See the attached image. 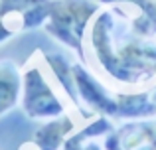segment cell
I'll use <instances>...</instances> for the list:
<instances>
[{
    "mask_svg": "<svg viewBox=\"0 0 156 150\" xmlns=\"http://www.w3.org/2000/svg\"><path fill=\"white\" fill-rule=\"evenodd\" d=\"M18 99V71L10 61H0V115L14 107Z\"/></svg>",
    "mask_w": 156,
    "mask_h": 150,
    "instance_id": "1",
    "label": "cell"
}]
</instances>
